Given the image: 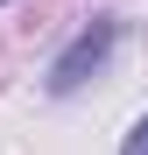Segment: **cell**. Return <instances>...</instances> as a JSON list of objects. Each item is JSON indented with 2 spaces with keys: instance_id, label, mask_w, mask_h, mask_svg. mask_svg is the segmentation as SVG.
Here are the masks:
<instances>
[{
  "instance_id": "cell-1",
  "label": "cell",
  "mask_w": 148,
  "mask_h": 155,
  "mask_svg": "<svg viewBox=\"0 0 148 155\" xmlns=\"http://www.w3.org/2000/svg\"><path fill=\"white\" fill-rule=\"evenodd\" d=\"M106 49H113V21H92V28H85L78 42H71L57 64H49V92H78L85 78H92L99 64H106Z\"/></svg>"
},
{
  "instance_id": "cell-2",
  "label": "cell",
  "mask_w": 148,
  "mask_h": 155,
  "mask_svg": "<svg viewBox=\"0 0 148 155\" xmlns=\"http://www.w3.org/2000/svg\"><path fill=\"white\" fill-rule=\"evenodd\" d=\"M120 155H148V120H141L134 134H127V148H120Z\"/></svg>"
}]
</instances>
